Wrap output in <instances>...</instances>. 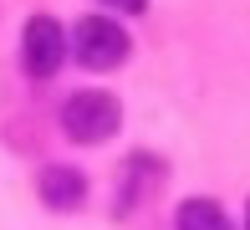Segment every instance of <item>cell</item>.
<instances>
[{
	"mask_svg": "<svg viewBox=\"0 0 250 230\" xmlns=\"http://www.w3.org/2000/svg\"><path fill=\"white\" fill-rule=\"evenodd\" d=\"M118 128H123V102L112 92H102V87L72 92L62 102V133L72 143H107Z\"/></svg>",
	"mask_w": 250,
	"mask_h": 230,
	"instance_id": "cell-1",
	"label": "cell"
},
{
	"mask_svg": "<svg viewBox=\"0 0 250 230\" xmlns=\"http://www.w3.org/2000/svg\"><path fill=\"white\" fill-rule=\"evenodd\" d=\"M66 51L87 72H107V67H123V56H128V31L107 16H82L66 36Z\"/></svg>",
	"mask_w": 250,
	"mask_h": 230,
	"instance_id": "cell-2",
	"label": "cell"
},
{
	"mask_svg": "<svg viewBox=\"0 0 250 230\" xmlns=\"http://www.w3.org/2000/svg\"><path fill=\"white\" fill-rule=\"evenodd\" d=\"M21 62H26L31 77H56L66 62V26L56 16H31L26 31H21Z\"/></svg>",
	"mask_w": 250,
	"mask_h": 230,
	"instance_id": "cell-3",
	"label": "cell"
},
{
	"mask_svg": "<svg viewBox=\"0 0 250 230\" xmlns=\"http://www.w3.org/2000/svg\"><path fill=\"white\" fill-rule=\"evenodd\" d=\"M36 194L46 210H77V205L87 200V179L82 169H66V164H46L36 179Z\"/></svg>",
	"mask_w": 250,
	"mask_h": 230,
	"instance_id": "cell-4",
	"label": "cell"
},
{
	"mask_svg": "<svg viewBox=\"0 0 250 230\" xmlns=\"http://www.w3.org/2000/svg\"><path fill=\"white\" fill-rule=\"evenodd\" d=\"M174 230H235V225H230V215H225L214 200L194 194V200H184L174 210Z\"/></svg>",
	"mask_w": 250,
	"mask_h": 230,
	"instance_id": "cell-5",
	"label": "cell"
},
{
	"mask_svg": "<svg viewBox=\"0 0 250 230\" xmlns=\"http://www.w3.org/2000/svg\"><path fill=\"white\" fill-rule=\"evenodd\" d=\"M107 10H123V16H138V10H148V0H102Z\"/></svg>",
	"mask_w": 250,
	"mask_h": 230,
	"instance_id": "cell-6",
	"label": "cell"
},
{
	"mask_svg": "<svg viewBox=\"0 0 250 230\" xmlns=\"http://www.w3.org/2000/svg\"><path fill=\"white\" fill-rule=\"evenodd\" d=\"M245 230H250V205H245Z\"/></svg>",
	"mask_w": 250,
	"mask_h": 230,
	"instance_id": "cell-7",
	"label": "cell"
}]
</instances>
